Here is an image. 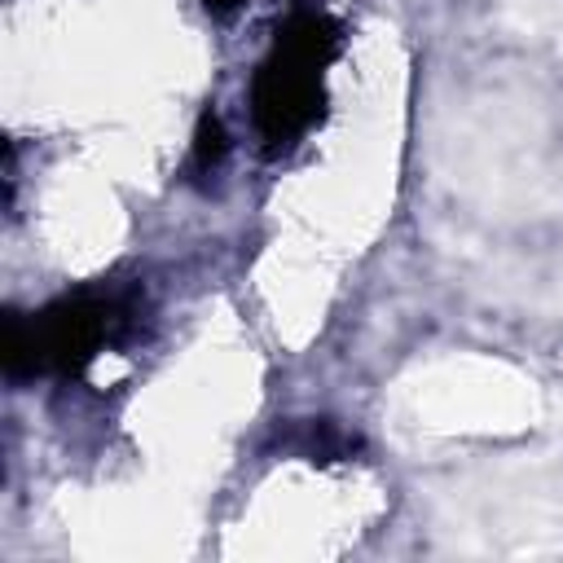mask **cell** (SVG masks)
Segmentation results:
<instances>
[{"instance_id":"cell-1","label":"cell","mask_w":563,"mask_h":563,"mask_svg":"<svg viewBox=\"0 0 563 563\" xmlns=\"http://www.w3.org/2000/svg\"><path fill=\"white\" fill-rule=\"evenodd\" d=\"M339 44L343 31L321 9H295L277 26L251 79V123L268 154L290 150L325 114V66L339 57Z\"/></svg>"},{"instance_id":"cell-2","label":"cell","mask_w":563,"mask_h":563,"mask_svg":"<svg viewBox=\"0 0 563 563\" xmlns=\"http://www.w3.org/2000/svg\"><path fill=\"white\" fill-rule=\"evenodd\" d=\"M136 321L132 290L84 286L53 299L40 317L9 312L4 321V374L13 383L35 374H84L110 343H119Z\"/></svg>"},{"instance_id":"cell-3","label":"cell","mask_w":563,"mask_h":563,"mask_svg":"<svg viewBox=\"0 0 563 563\" xmlns=\"http://www.w3.org/2000/svg\"><path fill=\"white\" fill-rule=\"evenodd\" d=\"M277 449L295 453L303 462H343L352 453H361V435L343 431L334 418H308V422H290L277 431Z\"/></svg>"},{"instance_id":"cell-4","label":"cell","mask_w":563,"mask_h":563,"mask_svg":"<svg viewBox=\"0 0 563 563\" xmlns=\"http://www.w3.org/2000/svg\"><path fill=\"white\" fill-rule=\"evenodd\" d=\"M229 154V132H224V119L216 110H202L198 128H194V150H189V167L198 176H211Z\"/></svg>"},{"instance_id":"cell-5","label":"cell","mask_w":563,"mask_h":563,"mask_svg":"<svg viewBox=\"0 0 563 563\" xmlns=\"http://www.w3.org/2000/svg\"><path fill=\"white\" fill-rule=\"evenodd\" d=\"M242 4H251V0H202V9L216 13V18H229V13H238Z\"/></svg>"}]
</instances>
